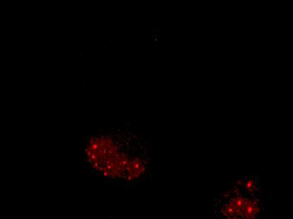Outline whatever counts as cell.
<instances>
[{
	"instance_id": "obj_1",
	"label": "cell",
	"mask_w": 293,
	"mask_h": 219,
	"mask_svg": "<svg viewBox=\"0 0 293 219\" xmlns=\"http://www.w3.org/2000/svg\"><path fill=\"white\" fill-rule=\"evenodd\" d=\"M86 167L105 181L134 184L148 169L145 147L137 138L118 132H100L87 138L84 148Z\"/></svg>"
},
{
	"instance_id": "obj_2",
	"label": "cell",
	"mask_w": 293,
	"mask_h": 219,
	"mask_svg": "<svg viewBox=\"0 0 293 219\" xmlns=\"http://www.w3.org/2000/svg\"><path fill=\"white\" fill-rule=\"evenodd\" d=\"M247 192L236 189L229 192V196L223 200L222 207L217 213L218 218L223 219H256L259 215V204L257 198L249 196L256 190L255 182L248 180L244 182Z\"/></svg>"
}]
</instances>
